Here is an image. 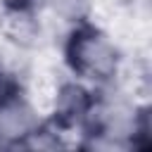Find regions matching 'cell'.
Returning a JSON list of instances; mask_svg holds the SVG:
<instances>
[{"label": "cell", "instance_id": "cell-1", "mask_svg": "<svg viewBox=\"0 0 152 152\" xmlns=\"http://www.w3.org/2000/svg\"><path fill=\"white\" fill-rule=\"evenodd\" d=\"M69 59L74 69L95 78L107 76L114 69V50L97 31H78L69 45Z\"/></svg>", "mask_w": 152, "mask_h": 152}, {"label": "cell", "instance_id": "cell-2", "mask_svg": "<svg viewBox=\"0 0 152 152\" xmlns=\"http://www.w3.org/2000/svg\"><path fill=\"white\" fill-rule=\"evenodd\" d=\"M36 131V119L33 112L19 102H2L0 104V135L2 138H21V135H33Z\"/></svg>", "mask_w": 152, "mask_h": 152}, {"label": "cell", "instance_id": "cell-3", "mask_svg": "<svg viewBox=\"0 0 152 152\" xmlns=\"http://www.w3.org/2000/svg\"><path fill=\"white\" fill-rule=\"evenodd\" d=\"M86 0H55V10H59L62 14H78V5H83Z\"/></svg>", "mask_w": 152, "mask_h": 152}]
</instances>
